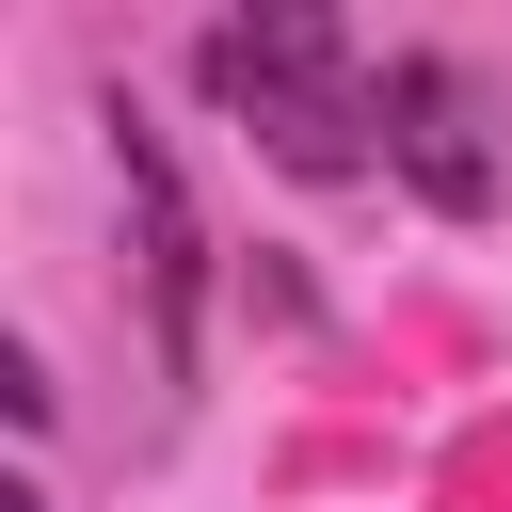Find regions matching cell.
<instances>
[{"label": "cell", "mask_w": 512, "mask_h": 512, "mask_svg": "<svg viewBox=\"0 0 512 512\" xmlns=\"http://www.w3.org/2000/svg\"><path fill=\"white\" fill-rule=\"evenodd\" d=\"M192 80H208V112H240L320 192L384 160V64L352 48V16H208L192 32Z\"/></svg>", "instance_id": "cell-1"}, {"label": "cell", "mask_w": 512, "mask_h": 512, "mask_svg": "<svg viewBox=\"0 0 512 512\" xmlns=\"http://www.w3.org/2000/svg\"><path fill=\"white\" fill-rule=\"evenodd\" d=\"M112 176H128V272H144V368L192 384V352H208V224L176 192V144L128 96H112Z\"/></svg>", "instance_id": "cell-2"}, {"label": "cell", "mask_w": 512, "mask_h": 512, "mask_svg": "<svg viewBox=\"0 0 512 512\" xmlns=\"http://www.w3.org/2000/svg\"><path fill=\"white\" fill-rule=\"evenodd\" d=\"M384 176L416 208H448V224L496 208V128H480V80L448 48H384Z\"/></svg>", "instance_id": "cell-3"}, {"label": "cell", "mask_w": 512, "mask_h": 512, "mask_svg": "<svg viewBox=\"0 0 512 512\" xmlns=\"http://www.w3.org/2000/svg\"><path fill=\"white\" fill-rule=\"evenodd\" d=\"M0 512H48V480H16V496H0Z\"/></svg>", "instance_id": "cell-4"}]
</instances>
